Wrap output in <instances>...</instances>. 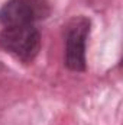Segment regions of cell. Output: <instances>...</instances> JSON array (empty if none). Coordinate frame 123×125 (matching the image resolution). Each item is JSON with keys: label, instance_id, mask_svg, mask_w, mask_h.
I'll use <instances>...</instances> for the list:
<instances>
[{"label": "cell", "instance_id": "cell-3", "mask_svg": "<svg viewBox=\"0 0 123 125\" xmlns=\"http://www.w3.org/2000/svg\"><path fill=\"white\" fill-rule=\"evenodd\" d=\"M48 7L42 0H9L0 9V23L4 28L28 26L48 15Z\"/></svg>", "mask_w": 123, "mask_h": 125}, {"label": "cell", "instance_id": "cell-1", "mask_svg": "<svg viewBox=\"0 0 123 125\" xmlns=\"http://www.w3.org/2000/svg\"><path fill=\"white\" fill-rule=\"evenodd\" d=\"M0 47L25 62H31L39 54L41 33L35 25L12 26L0 31Z\"/></svg>", "mask_w": 123, "mask_h": 125}, {"label": "cell", "instance_id": "cell-2", "mask_svg": "<svg viewBox=\"0 0 123 125\" xmlns=\"http://www.w3.org/2000/svg\"><path fill=\"white\" fill-rule=\"evenodd\" d=\"M90 33V21L84 16H75L65 25V55L64 64L71 71H84L86 48Z\"/></svg>", "mask_w": 123, "mask_h": 125}]
</instances>
